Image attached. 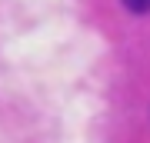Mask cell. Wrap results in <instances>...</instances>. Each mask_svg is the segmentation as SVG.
<instances>
[{"mask_svg": "<svg viewBox=\"0 0 150 143\" xmlns=\"http://www.w3.org/2000/svg\"><path fill=\"white\" fill-rule=\"evenodd\" d=\"M123 7H127L130 13H147L150 10V0H123Z\"/></svg>", "mask_w": 150, "mask_h": 143, "instance_id": "obj_1", "label": "cell"}]
</instances>
